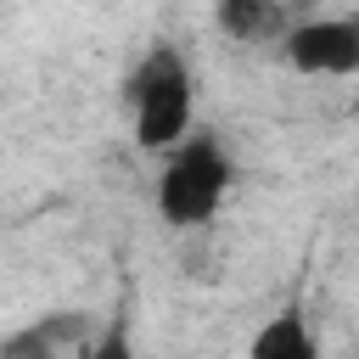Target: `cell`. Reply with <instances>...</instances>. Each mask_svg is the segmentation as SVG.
<instances>
[{
  "label": "cell",
  "instance_id": "6da1fadb",
  "mask_svg": "<svg viewBox=\"0 0 359 359\" xmlns=\"http://www.w3.org/2000/svg\"><path fill=\"white\" fill-rule=\"evenodd\" d=\"M129 107L146 151H174L191 135V67L180 62V50L163 45L129 73Z\"/></svg>",
  "mask_w": 359,
  "mask_h": 359
},
{
  "label": "cell",
  "instance_id": "7a4b0ae2",
  "mask_svg": "<svg viewBox=\"0 0 359 359\" xmlns=\"http://www.w3.org/2000/svg\"><path fill=\"white\" fill-rule=\"evenodd\" d=\"M236 168L230 157L208 140V135H185L174 151H168V168L157 180V213L168 224H208L230 191Z\"/></svg>",
  "mask_w": 359,
  "mask_h": 359
},
{
  "label": "cell",
  "instance_id": "3957f363",
  "mask_svg": "<svg viewBox=\"0 0 359 359\" xmlns=\"http://www.w3.org/2000/svg\"><path fill=\"white\" fill-rule=\"evenodd\" d=\"M286 62L309 79L359 73V17H314L286 28Z\"/></svg>",
  "mask_w": 359,
  "mask_h": 359
},
{
  "label": "cell",
  "instance_id": "277c9868",
  "mask_svg": "<svg viewBox=\"0 0 359 359\" xmlns=\"http://www.w3.org/2000/svg\"><path fill=\"white\" fill-rule=\"evenodd\" d=\"M90 342V314L79 309H56L34 325H22L17 337L0 342V359H62V353H79Z\"/></svg>",
  "mask_w": 359,
  "mask_h": 359
},
{
  "label": "cell",
  "instance_id": "5b68a950",
  "mask_svg": "<svg viewBox=\"0 0 359 359\" xmlns=\"http://www.w3.org/2000/svg\"><path fill=\"white\" fill-rule=\"evenodd\" d=\"M213 22L230 39H241V45H258V39H280L286 34L280 0H219L213 6Z\"/></svg>",
  "mask_w": 359,
  "mask_h": 359
},
{
  "label": "cell",
  "instance_id": "8992f818",
  "mask_svg": "<svg viewBox=\"0 0 359 359\" xmlns=\"http://www.w3.org/2000/svg\"><path fill=\"white\" fill-rule=\"evenodd\" d=\"M247 359H320V348H314V337H309L303 309H280V314H269V325L252 337Z\"/></svg>",
  "mask_w": 359,
  "mask_h": 359
},
{
  "label": "cell",
  "instance_id": "52a82bcc",
  "mask_svg": "<svg viewBox=\"0 0 359 359\" xmlns=\"http://www.w3.org/2000/svg\"><path fill=\"white\" fill-rule=\"evenodd\" d=\"M79 359H135V337H129V325L112 320L101 337H90V342L79 348Z\"/></svg>",
  "mask_w": 359,
  "mask_h": 359
}]
</instances>
